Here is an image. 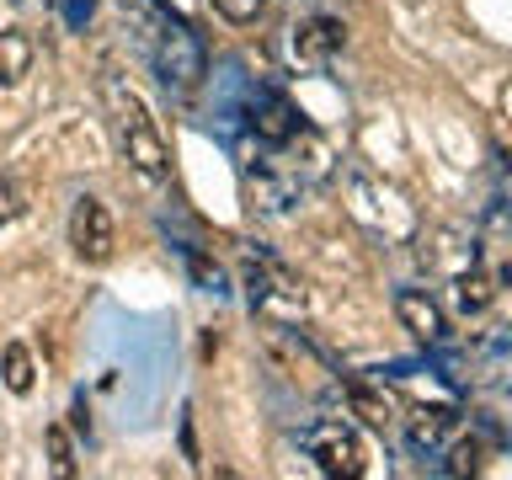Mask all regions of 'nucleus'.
<instances>
[{"label": "nucleus", "instance_id": "nucleus-1", "mask_svg": "<svg viewBox=\"0 0 512 480\" xmlns=\"http://www.w3.org/2000/svg\"><path fill=\"white\" fill-rule=\"evenodd\" d=\"M102 96H107L112 134H118L123 160H128L139 176L160 182V176H166V139H160V128H155V118H150V107H144V96L128 91L123 80H102Z\"/></svg>", "mask_w": 512, "mask_h": 480}, {"label": "nucleus", "instance_id": "nucleus-2", "mask_svg": "<svg viewBox=\"0 0 512 480\" xmlns=\"http://www.w3.org/2000/svg\"><path fill=\"white\" fill-rule=\"evenodd\" d=\"M208 70V54L198 43V32L187 22H171L160 27V43H155V75L166 80V91H192Z\"/></svg>", "mask_w": 512, "mask_h": 480}, {"label": "nucleus", "instance_id": "nucleus-3", "mask_svg": "<svg viewBox=\"0 0 512 480\" xmlns=\"http://www.w3.org/2000/svg\"><path fill=\"white\" fill-rule=\"evenodd\" d=\"M304 448H310L315 470L331 475V480H358L368 470V454H363V438L352 432L347 422H315L310 438H304Z\"/></svg>", "mask_w": 512, "mask_h": 480}, {"label": "nucleus", "instance_id": "nucleus-4", "mask_svg": "<svg viewBox=\"0 0 512 480\" xmlns=\"http://www.w3.org/2000/svg\"><path fill=\"white\" fill-rule=\"evenodd\" d=\"M70 246L86 267L112 262V251H118V224H112L107 203L91 198V192H80L75 208H70Z\"/></svg>", "mask_w": 512, "mask_h": 480}, {"label": "nucleus", "instance_id": "nucleus-5", "mask_svg": "<svg viewBox=\"0 0 512 480\" xmlns=\"http://www.w3.org/2000/svg\"><path fill=\"white\" fill-rule=\"evenodd\" d=\"M395 315H400V326H406L416 342H443V336H448V320H443L438 299H432L427 288H400V294H395Z\"/></svg>", "mask_w": 512, "mask_h": 480}, {"label": "nucleus", "instance_id": "nucleus-6", "mask_svg": "<svg viewBox=\"0 0 512 480\" xmlns=\"http://www.w3.org/2000/svg\"><path fill=\"white\" fill-rule=\"evenodd\" d=\"M294 128H299V112H294L288 96H278V91H256L251 96V134L262 144H288Z\"/></svg>", "mask_w": 512, "mask_h": 480}, {"label": "nucleus", "instance_id": "nucleus-7", "mask_svg": "<svg viewBox=\"0 0 512 480\" xmlns=\"http://www.w3.org/2000/svg\"><path fill=\"white\" fill-rule=\"evenodd\" d=\"M342 43H347V32H342V22H331V16H310V22L294 27V59L299 64H326Z\"/></svg>", "mask_w": 512, "mask_h": 480}, {"label": "nucleus", "instance_id": "nucleus-8", "mask_svg": "<svg viewBox=\"0 0 512 480\" xmlns=\"http://www.w3.org/2000/svg\"><path fill=\"white\" fill-rule=\"evenodd\" d=\"M32 59H38L32 32H22V27L0 32V86H22V80L32 75Z\"/></svg>", "mask_w": 512, "mask_h": 480}, {"label": "nucleus", "instance_id": "nucleus-9", "mask_svg": "<svg viewBox=\"0 0 512 480\" xmlns=\"http://www.w3.org/2000/svg\"><path fill=\"white\" fill-rule=\"evenodd\" d=\"M0 384H6L11 395H32V384H38V363H32L27 342H6V347H0Z\"/></svg>", "mask_w": 512, "mask_h": 480}, {"label": "nucleus", "instance_id": "nucleus-10", "mask_svg": "<svg viewBox=\"0 0 512 480\" xmlns=\"http://www.w3.org/2000/svg\"><path fill=\"white\" fill-rule=\"evenodd\" d=\"M454 288H459V310H464V315H480V310L496 299V278H491L486 267H464Z\"/></svg>", "mask_w": 512, "mask_h": 480}, {"label": "nucleus", "instance_id": "nucleus-11", "mask_svg": "<svg viewBox=\"0 0 512 480\" xmlns=\"http://www.w3.org/2000/svg\"><path fill=\"white\" fill-rule=\"evenodd\" d=\"M43 448H48V470H54L59 480H75V443H70V432H64V422H48L43 427Z\"/></svg>", "mask_w": 512, "mask_h": 480}, {"label": "nucleus", "instance_id": "nucleus-12", "mask_svg": "<svg viewBox=\"0 0 512 480\" xmlns=\"http://www.w3.org/2000/svg\"><path fill=\"white\" fill-rule=\"evenodd\" d=\"M448 427H454V411H443V406L416 411V416H411V443H416V448H438Z\"/></svg>", "mask_w": 512, "mask_h": 480}, {"label": "nucleus", "instance_id": "nucleus-13", "mask_svg": "<svg viewBox=\"0 0 512 480\" xmlns=\"http://www.w3.org/2000/svg\"><path fill=\"white\" fill-rule=\"evenodd\" d=\"M347 400H352V411H358L368 427H379V432H384V427L395 422V416H390V400H384V395H374L368 384H352V390H347Z\"/></svg>", "mask_w": 512, "mask_h": 480}, {"label": "nucleus", "instance_id": "nucleus-14", "mask_svg": "<svg viewBox=\"0 0 512 480\" xmlns=\"http://www.w3.org/2000/svg\"><path fill=\"white\" fill-rule=\"evenodd\" d=\"M443 470H448V475H480V470H486V448H480L475 438L454 443V454H448Z\"/></svg>", "mask_w": 512, "mask_h": 480}, {"label": "nucleus", "instance_id": "nucleus-15", "mask_svg": "<svg viewBox=\"0 0 512 480\" xmlns=\"http://www.w3.org/2000/svg\"><path fill=\"white\" fill-rule=\"evenodd\" d=\"M224 22H235V27H251V22H262V11H267V0H208Z\"/></svg>", "mask_w": 512, "mask_h": 480}, {"label": "nucleus", "instance_id": "nucleus-16", "mask_svg": "<svg viewBox=\"0 0 512 480\" xmlns=\"http://www.w3.org/2000/svg\"><path fill=\"white\" fill-rule=\"evenodd\" d=\"M22 208H27L22 182H16V176H0V219H16Z\"/></svg>", "mask_w": 512, "mask_h": 480}, {"label": "nucleus", "instance_id": "nucleus-17", "mask_svg": "<svg viewBox=\"0 0 512 480\" xmlns=\"http://www.w3.org/2000/svg\"><path fill=\"white\" fill-rule=\"evenodd\" d=\"M64 6H75V16H80V11H91V0H64Z\"/></svg>", "mask_w": 512, "mask_h": 480}]
</instances>
